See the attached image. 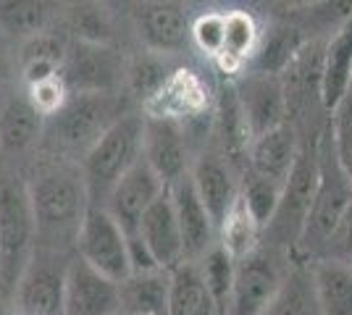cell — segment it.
<instances>
[{
    "instance_id": "cell-10",
    "label": "cell",
    "mask_w": 352,
    "mask_h": 315,
    "mask_svg": "<svg viewBox=\"0 0 352 315\" xmlns=\"http://www.w3.org/2000/svg\"><path fill=\"white\" fill-rule=\"evenodd\" d=\"M124 76V60L108 45L74 43L60 66V79L72 95H116Z\"/></svg>"
},
{
    "instance_id": "cell-33",
    "label": "cell",
    "mask_w": 352,
    "mask_h": 315,
    "mask_svg": "<svg viewBox=\"0 0 352 315\" xmlns=\"http://www.w3.org/2000/svg\"><path fill=\"white\" fill-rule=\"evenodd\" d=\"M66 27L74 34V43H89V45H108L113 37V27L108 11L92 3L74 5L66 14Z\"/></svg>"
},
{
    "instance_id": "cell-17",
    "label": "cell",
    "mask_w": 352,
    "mask_h": 315,
    "mask_svg": "<svg viewBox=\"0 0 352 315\" xmlns=\"http://www.w3.org/2000/svg\"><path fill=\"white\" fill-rule=\"evenodd\" d=\"M168 195L174 202L176 221H179V231L184 242V260H200L208 250L219 244V229L197 195L190 174L176 181L174 187H168Z\"/></svg>"
},
{
    "instance_id": "cell-6",
    "label": "cell",
    "mask_w": 352,
    "mask_h": 315,
    "mask_svg": "<svg viewBox=\"0 0 352 315\" xmlns=\"http://www.w3.org/2000/svg\"><path fill=\"white\" fill-rule=\"evenodd\" d=\"M316 187H318V137L313 142L300 145V155L294 161L292 174L281 189L279 210L263 231L265 244L292 257L294 244L302 234V226H305L313 197H316Z\"/></svg>"
},
{
    "instance_id": "cell-5",
    "label": "cell",
    "mask_w": 352,
    "mask_h": 315,
    "mask_svg": "<svg viewBox=\"0 0 352 315\" xmlns=\"http://www.w3.org/2000/svg\"><path fill=\"white\" fill-rule=\"evenodd\" d=\"M37 250V226L27 181L0 176V279L6 294L14 297L19 279Z\"/></svg>"
},
{
    "instance_id": "cell-40",
    "label": "cell",
    "mask_w": 352,
    "mask_h": 315,
    "mask_svg": "<svg viewBox=\"0 0 352 315\" xmlns=\"http://www.w3.org/2000/svg\"><path fill=\"white\" fill-rule=\"evenodd\" d=\"M0 294H6V289H3V279H0Z\"/></svg>"
},
{
    "instance_id": "cell-18",
    "label": "cell",
    "mask_w": 352,
    "mask_h": 315,
    "mask_svg": "<svg viewBox=\"0 0 352 315\" xmlns=\"http://www.w3.org/2000/svg\"><path fill=\"white\" fill-rule=\"evenodd\" d=\"M134 30L140 34L147 53H179L190 45L192 21L187 11L174 3H145L134 11Z\"/></svg>"
},
{
    "instance_id": "cell-2",
    "label": "cell",
    "mask_w": 352,
    "mask_h": 315,
    "mask_svg": "<svg viewBox=\"0 0 352 315\" xmlns=\"http://www.w3.org/2000/svg\"><path fill=\"white\" fill-rule=\"evenodd\" d=\"M350 210L352 184L337 161L331 126L326 121V126L318 135V187H316V197H313V205L302 226V234L292 250L294 263L308 266L313 260H321Z\"/></svg>"
},
{
    "instance_id": "cell-19",
    "label": "cell",
    "mask_w": 352,
    "mask_h": 315,
    "mask_svg": "<svg viewBox=\"0 0 352 315\" xmlns=\"http://www.w3.org/2000/svg\"><path fill=\"white\" fill-rule=\"evenodd\" d=\"M300 145L302 139L297 137L294 124H284L274 132L255 137L248 150V171L284 187L300 155Z\"/></svg>"
},
{
    "instance_id": "cell-20",
    "label": "cell",
    "mask_w": 352,
    "mask_h": 315,
    "mask_svg": "<svg viewBox=\"0 0 352 315\" xmlns=\"http://www.w3.org/2000/svg\"><path fill=\"white\" fill-rule=\"evenodd\" d=\"M140 237L161 268L174 270L179 263H184V242H182V231H179V221H176L168 189L142 215Z\"/></svg>"
},
{
    "instance_id": "cell-14",
    "label": "cell",
    "mask_w": 352,
    "mask_h": 315,
    "mask_svg": "<svg viewBox=\"0 0 352 315\" xmlns=\"http://www.w3.org/2000/svg\"><path fill=\"white\" fill-rule=\"evenodd\" d=\"M210 137H213V150L229 165H234L239 174H245L252 135H250V126L245 121V113H242L239 97H236L234 79H226L216 95L213 119H210Z\"/></svg>"
},
{
    "instance_id": "cell-4",
    "label": "cell",
    "mask_w": 352,
    "mask_h": 315,
    "mask_svg": "<svg viewBox=\"0 0 352 315\" xmlns=\"http://www.w3.org/2000/svg\"><path fill=\"white\" fill-rule=\"evenodd\" d=\"M145 113H124L79 163L92 208H103L121 176L142 161Z\"/></svg>"
},
{
    "instance_id": "cell-13",
    "label": "cell",
    "mask_w": 352,
    "mask_h": 315,
    "mask_svg": "<svg viewBox=\"0 0 352 315\" xmlns=\"http://www.w3.org/2000/svg\"><path fill=\"white\" fill-rule=\"evenodd\" d=\"M121 297L118 284L87 266L82 257H72L66 270L63 315H118Z\"/></svg>"
},
{
    "instance_id": "cell-15",
    "label": "cell",
    "mask_w": 352,
    "mask_h": 315,
    "mask_svg": "<svg viewBox=\"0 0 352 315\" xmlns=\"http://www.w3.org/2000/svg\"><path fill=\"white\" fill-rule=\"evenodd\" d=\"M190 176L195 189H197V195L203 200V205L210 213L216 229H221V224L229 215V210L234 208L236 200H239L242 174L236 171L234 165L226 163L213 148H208V150H203L192 161Z\"/></svg>"
},
{
    "instance_id": "cell-38",
    "label": "cell",
    "mask_w": 352,
    "mask_h": 315,
    "mask_svg": "<svg viewBox=\"0 0 352 315\" xmlns=\"http://www.w3.org/2000/svg\"><path fill=\"white\" fill-rule=\"evenodd\" d=\"M323 257L342 260V263H352V210L347 213V218H344V224L339 229V234L334 237V242L329 244V250H326Z\"/></svg>"
},
{
    "instance_id": "cell-35",
    "label": "cell",
    "mask_w": 352,
    "mask_h": 315,
    "mask_svg": "<svg viewBox=\"0 0 352 315\" xmlns=\"http://www.w3.org/2000/svg\"><path fill=\"white\" fill-rule=\"evenodd\" d=\"M223 32H226V14L208 11V14H200L192 21L190 40L203 56L219 58L223 53Z\"/></svg>"
},
{
    "instance_id": "cell-16",
    "label": "cell",
    "mask_w": 352,
    "mask_h": 315,
    "mask_svg": "<svg viewBox=\"0 0 352 315\" xmlns=\"http://www.w3.org/2000/svg\"><path fill=\"white\" fill-rule=\"evenodd\" d=\"M163 192H166V184L155 176V171L145 161H140L111 189L103 208L116 218V224L124 229V234H134V231H140L142 215Z\"/></svg>"
},
{
    "instance_id": "cell-41",
    "label": "cell",
    "mask_w": 352,
    "mask_h": 315,
    "mask_svg": "<svg viewBox=\"0 0 352 315\" xmlns=\"http://www.w3.org/2000/svg\"><path fill=\"white\" fill-rule=\"evenodd\" d=\"M118 315H124V313H118Z\"/></svg>"
},
{
    "instance_id": "cell-29",
    "label": "cell",
    "mask_w": 352,
    "mask_h": 315,
    "mask_svg": "<svg viewBox=\"0 0 352 315\" xmlns=\"http://www.w3.org/2000/svg\"><path fill=\"white\" fill-rule=\"evenodd\" d=\"M263 315H323L316 297L310 266L294 263Z\"/></svg>"
},
{
    "instance_id": "cell-27",
    "label": "cell",
    "mask_w": 352,
    "mask_h": 315,
    "mask_svg": "<svg viewBox=\"0 0 352 315\" xmlns=\"http://www.w3.org/2000/svg\"><path fill=\"white\" fill-rule=\"evenodd\" d=\"M261 40V30L258 21L252 19L248 11H229L226 14V32H223V53H221L216 63L221 66L223 74H239L248 58L255 56V47Z\"/></svg>"
},
{
    "instance_id": "cell-36",
    "label": "cell",
    "mask_w": 352,
    "mask_h": 315,
    "mask_svg": "<svg viewBox=\"0 0 352 315\" xmlns=\"http://www.w3.org/2000/svg\"><path fill=\"white\" fill-rule=\"evenodd\" d=\"M329 126H331V139H334L337 161L352 184V95H347L344 103L331 113Z\"/></svg>"
},
{
    "instance_id": "cell-7",
    "label": "cell",
    "mask_w": 352,
    "mask_h": 315,
    "mask_svg": "<svg viewBox=\"0 0 352 315\" xmlns=\"http://www.w3.org/2000/svg\"><path fill=\"white\" fill-rule=\"evenodd\" d=\"M292 266L294 260L287 253L261 242L255 253L236 260L234 289L226 315H263Z\"/></svg>"
},
{
    "instance_id": "cell-30",
    "label": "cell",
    "mask_w": 352,
    "mask_h": 315,
    "mask_svg": "<svg viewBox=\"0 0 352 315\" xmlns=\"http://www.w3.org/2000/svg\"><path fill=\"white\" fill-rule=\"evenodd\" d=\"M261 242H263V229L255 224V218L245 208V202L236 200V205L229 210L226 221L219 229V244L234 260H242L250 253H255L261 247Z\"/></svg>"
},
{
    "instance_id": "cell-24",
    "label": "cell",
    "mask_w": 352,
    "mask_h": 315,
    "mask_svg": "<svg viewBox=\"0 0 352 315\" xmlns=\"http://www.w3.org/2000/svg\"><path fill=\"white\" fill-rule=\"evenodd\" d=\"M124 315H168L171 305V270L129 273L118 284Z\"/></svg>"
},
{
    "instance_id": "cell-26",
    "label": "cell",
    "mask_w": 352,
    "mask_h": 315,
    "mask_svg": "<svg viewBox=\"0 0 352 315\" xmlns=\"http://www.w3.org/2000/svg\"><path fill=\"white\" fill-rule=\"evenodd\" d=\"M168 315H221L203 281V273L192 260H184L171 270Z\"/></svg>"
},
{
    "instance_id": "cell-21",
    "label": "cell",
    "mask_w": 352,
    "mask_h": 315,
    "mask_svg": "<svg viewBox=\"0 0 352 315\" xmlns=\"http://www.w3.org/2000/svg\"><path fill=\"white\" fill-rule=\"evenodd\" d=\"M45 132V116L32 105L27 92L0 97V152L21 155L34 148Z\"/></svg>"
},
{
    "instance_id": "cell-34",
    "label": "cell",
    "mask_w": 352,
    "mask_h": 315,
    "mask_svg": "<svg viewBox=\"0 0 352 315\" xmlns=\"http://www.w3.org/2000/svg\"><path fill=\"white\" fill-rule=\"evenodd\" d=\"M171 74L174 71L166 69V63L158 53H145L126 69V82H129V90L134 92V97H140L147 108L150 100L163 90V84L168 82Z\"/></svg>"
},
{
    "instance_id": "cell-32",
    "label": "cell",
    "mask_w": 352,
    "mask_h": 315,
    "mask_svg": "<svg viewBox=\"0 0 352 315\" xmlns=\"http://www.w3.org/2000/svg\"><path fill=\"white\" fill-rule=\"evenodd\" d=\"M281 184L271 179H263V176H258V174H252L245 168V174H242V181H239V200L245 202V208L248 213L255 218V224L261 226V229H268V224L274 221V215H276V210H279V202H281Z\"/></svg>"
},
{
    "instance_id": "cell-11",
    "label": "cell",
    "mask_w": 352,
    "mask_h": 315,
    "mask_svg": "<svg viewBox=\"0 0 352 315\" xmlns=\"http://www.w3.org/2000/svg\"><path fill=\"white\" fill-rule=\"evenodd\" d=\"M142 161H145L155 176L168 187L184 179L192 168L190 155V135L187 126L166 116H147L142 129Z\"/></svg>"
},
{
    "instance_id": "cell-22",
    "label": "cell",
    "mask_w": 352,
    "mask_h": 315,
    "mask_svg": "<svg viewBox=\"0 0 352 315\" xmlns=\"http://www.w3.org/2000/svg\"><path fill=\"white\" fill-rule=\"evenodd\" d=\"M208 108V90L200 76H195L187 69H179L168 76L163 90L150 100L147 116H166L179 124L203 116Z\"/></svg>"
},
{
    "instance_id": "cell-12",
    "label": "cell",
    "mask_w": 352,
    "mask_h": 315,
    "mask_svg": "<svg viewBox=\"0 0 352 315\" xmlns=\"http://www.w3.org/2000/svg\"><path fill=\"white\" fill-rule=\"evenodd\" d=\"M234 87L252 139L289 124V108H287V92H284L281 74L250 71L234 79Z\"/></svg>"
},
{
    "instance_id": "cell-23",
    "label": "cell",
    "mask_w": 352,
    "mask_h": 315,
    "mask_svg": "<svg viewBox=\"0 0 352 315\" xmlns=\"http://www.w3.org/2000/svg\"><path fill=\"white\" fill-rule=\"evenodd\" d=\"M352 90V19L323 47L321 105L334 113Z\"/></svg>"
},
{
    "instance_id": "cell-39",
    "label": "cell",
    "mask_w": 352,
    "mask_h": 315,
    "mask_svg": "<svg viewBox=\"0 0 352 315\" xmlns=\"http://www.w3.org/2000/svg\"><path fill=\"white\" fill-rule=\"evenodd\" d=\"M6 60H8V37L0 30V76L6 71Z\"/></svg>"
},
{
    "instance_id": "cell-1",
    "label": "cell",
    "mask_w": 352,
    "mask_h": 315,
    "mask_svg": "<svg viewBox=\"0 0 352 315\" xmlns=\"http://www.w3.org/2000/svg\"><path fill=\"white\" fill-rule=\"evenodd\" d=\"M27 192L37 226V247L60 253L74 250L92 208L79 163L56 161L40 165L27 179Z\"/></svg>"
},
{
    "instance_id": "cell-8",
    "label": "cell",
    "mask_w": 352,
    "mask_h": 315,
    "mask_svg": "<svg viewBox=\"0 0 352 315\" xmlns=\"http://www.w3.org/2000/svg\"><path fill=\"white\" fill-rule=\"evenodd\" d=\"M69 253L37 247L24 276L14 289L19 315H63L66 270L72 263Z\"/></svg>"
},
{
    "instance_id": "cell-31",
    "label": "cell",
    "mask_w": 352,
    "mask_h": 315,
    "mask_svg": "<svg viewBox=\"0 0 352 315\" xmlns=\"http://www.w3.org/2000/svg\"><path fill=\"white\" fill-rule=\"evenodd\" d=\"M192 263H197V268L203 273V281H206L208 292H210V297H213L216 307H219V313L226 315L229 300H232V289H234L236 260L221 244H216L200 260H192Z\"/></svg>"
},
{
    "instance_id": "cell-42",
    "label": "cell",
    "mask_w": 352,
    "mask_h": 315,
    "mask_svg": "<svg viewBox=\"0 0 352 315\" xmlns=\"http://www.w3.org/2000/svg\"><path fill=\"white\" fill-rule=\"evenodd\" d=\"M350 95H352V90H350Z\"/></svg>"
},
{
    "instance_id": "cell-25",
    "label": "cell",
    "mask_w": 352,
    "mask_h": 315,
    "mask_svg": "<svg viewBox=\"0 0 352 315\" xmlns=\"http://www.w3.org/2000/svg\"><path fill=\"white\" fill-rule=\"evenodd\" d=\"M310 276L323 315H352V263L321 257L313 260Z\"/></svg>"
},
{
    "instance_id": "cell-9",
    "label": "cell",
    "mask_w": 352,
    "mask_h": 315,
    "mask_svg": "<svg viewBox=\"0 0 352 315\" xmlns=\"http://www.w3.org/2000/svg\"><path fill=\"white\" fill-rule=\"evenodd\" d=\"M74 255L82 257L103 276L113 279L116 284H121L132 273L126 234L105 208H89L74 244Z\"/></svg>"
},
{
    "instance_id": "cell-3",
    "label": "cell",
    "mask_w": 352,
    "mask_h": 315,
    "mask_svg": "<svg viewBox=\"0 0 352 315\" xmlns=\"http://www.w3.org/2000/svg\"><path fill=\"white\" fill-rule=\"evenodd\" d=\"M121 116L116 95H69L58 113L45 119L43 139L60 161L82 163Z\"/></svg>"
},
{
    "instance_id": "cell-28",
    "label": "cell",
    "mask_w": 352,
    "mask_h": 315,
    "mask_svg": "<svg viewBox=\"0 0 352 315\" xmlns=\"http://www.w3.org/2000/svg\"><path fill=\"white\" fill-rule=\"evenodd\" d=\"M53 16H56V11L47 3L8 0V3H0V30L8 40L27 43L43 32H50Z\"/></svg>"
},
{
    "instance_id": "cell-37",
    "label": "cell",
    "mask_w": 352,
    "mask_h": 315,
    "mask_svg": "<svg viewBox=\"0 0 352 315\" xmlns=\"http://www.w3.org/2000/svg\"><path fill=\"white\" fill-rule=\"evenodd\" d=\"M27 95H30L32 105L43 113L45 119H50L53 113H58L60 108H63V103L69 100L72 92H69V87L63 84V79L56 76V79H47V82H43V84L30 87Z\"/></svg>"
}]
</instances>
